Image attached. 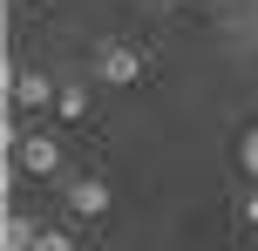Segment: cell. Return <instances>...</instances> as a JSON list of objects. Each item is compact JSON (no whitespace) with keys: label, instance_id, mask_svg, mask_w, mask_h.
<instances>
[{"label":"cell","instance_id":"cell-9","mask_svg":"<svg viewBox=\"0 0 258 251\" xmlns=\"http://www.w3.org/2000/svg\"><path fill=\"white\" fill-rule=\"evenodd\" d=\"M34 251H75V238H68V231H41Z\"/></svg>","mask_w":258,"mask_h":251},{"label":"cell","instance_id":"cell-2","mask_svg":"<svg viewBox=\"0 0 258 251\" xmlns=\"http://www.w3.org/2000/svg\"><path fill=\"white\" fill-rule=\"evenodd\" d=\"M7 102L14 109H48V102H61V89H54V75H41V68H14L7 61Z\"/></svg>","mask_w":258,"mask_h":251},{"label":"cell","instance_id":"cell-1","mask_svg":"<svg viewBox=\"0 0 258 251\" xmlns=\"http://www.w3.org/2000/svg\"><path fill=\"white\" fill-rule=\"evenodd\" d=\"M95 81H109V89L143 81V48H129V41H102V48H95Z\"/></svg>","mask_w":258,"mask_h":251},{"label":"cell","instance_id":"cell-4","mask_svg":"<svg viewBox=\"0 0 258 251\" xmlns=\"http://www.w3.org/2000/svg\"><path fill=\"white\" fill-rule=\"evenodd\" d=\"M68 211H75V217H102V211H109V184H102V177L68 184Z\"/></svg>","mask_w":258,"mask_h":251},{"label":"cell","instance_id":"cell-5","mask_svg":"<svg viewBox=\"0 0 258 251\" xmlns=\"http://www.w3.org/2000/svg\"><path fill=\"white\" fill-rule=\"evenodd\" d=\"M34 238H41V224H34V217L7 211V224H0V251H34Z\"/></svg>","mask_w":258,"mask_h":251},{"label":"cell","instance_id":"cell-3","mask_svg":"<svg viewBox=\"0 0 258 251\" xmlns=\"http://www.w3.org/2000/svg\"><path fill=\"white\" fill-rule=\"evenodd\" d=\"M14 170H27V177H54V170H61V143H54L48 129H27L21 143H14Z\"/></svg>","mask_w":258,"mask_h":251},{"label":"cell","instance_id":"cell-8","mask_svg":"<svg viewBox=\"0 0 258 251\" xmlns=\"http://www.w3.org/2000/svg\"><path fill=\"white\" fill-rule=\"evenodd\" d=\"M238 163H245V177L258 184V129H245V136H238Z\"/></svg>","mask_w":258,"mask_h":251},{"label":"cell","instance_id":"cell-6","mask_svg":"<svg viewBox=\"0 0 258 251\" xmlns=\"http://www.w3.org/2000/svg\"><path fill=\"white\" fill-rule=\"evenodd\" d=\"M54 109H61L68 122H82V116H89V89H82V81H68V89H61V102H54Z\"/></svg>","mask_w":258,"mask_h":251},{"label":"cell","instance_id":"cell-7","mask_svg":"<svg viewBox=\"0 0 258 251\" xmlns=\"http://www.w3.org/2000/svg\"><path fill=\"white\" fill-rule=\"evenodd\" d=\"M231 217H238V224H245V231H258V184H245V190H238Z\"/></svg>","mask_w":258,"mask_h":251}]
</instances>
